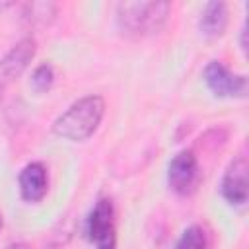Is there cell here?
Masks as SVG:
<instances>
[{
    "instance_id": "1",
    "label": "cell",
    "mask_w": 249,
    "mask_h": 249,
    "mask_svg": "<svg viewBox=\"0 0 249 249\" xmlns=\"http://www.w3.org/2000/svg\"><path fill=\"white\" fill-rule=\"evenodd\" d=\"M169 12V2H121L117 4V27L124 37L144 39L165 27Z\"/></svg>"
},
{
    "instance_id": "2",
    "label": "cell",
    "mask_w": 249,
    "mask_h": 249,
    "mask_svg": "<svg viewBox=\"0 0 249 249\" xmlns=\"http://www.w3.org/2000/svg\"><path fill=\"white\" fill-rule=\"evenodd\" d=\"M105 115V101L101 95H86L74 101L53 123V132L72 142L88 140L99 126Z\"/></svg>"
},
{
    "instance_id": "3",
    "label": "cell",
    "mask_w": 249,
    "mask_h": 249,
    "mask_svg": "<svg viewBox=\"0 0 249 249\" xmlns=\"http://www.w3.org/2000/svg\"><path fill=\"white\" fill-rule=\"evenodd\" d=\"M86 235L95 249H117L115 208L109 198H99L86 220Z\"/></svg>"
},
{
    "instance_id": "4",
    "label": "cell",
    "mask_w": 249,
    "mask_h": 249,
    "mask_svg": "<svg viewBox=\"0 0 249 249\" xmlns=\"http://www.w3.org/2000/svg\"><path fill=\"white\" fill-rule=\"evenodd\" d=\"M200 181L198 160L193 150H181L167 165V183L177 195H191Z\"/></svg>"
},
{
    "instance_id": "5",
    "label": "cell",
    "mask_w": 249,
    "mask_h": 249,
    "mask_svg": "<svg viewBox=\"0 0 249 249\" xmlns=\"http://www.w3.org/2000/svg\"><path fill=\"white\" fill-rule=\"evenodd\" d=\"M206 88L216 97H245L247 95V78L233 74L220 60H210L202 72Z\"/></svg>"
},
{
    "instance_id": "6",
    "label": "cell",
    "mask_w": 249,
    "mask_h": 249,
    "mask_svg": "<svg viewBox=\"0 0 249 249\" xmlns=\"http://www.w3.org/2000/svg\"><path fill=\"white\" fill-rule=\"evenodd\" d=\"M247 158L237 156L235 160L230 161V165L224 171L222 183H220V193L230 202L231 206H243L249 196L247 189Z\"/></svg>"
},
{
    "instance_id": "7",
    "label": "cell",
    "mask_w": 249,
    "mask_h": 249,
    "mask_svg": "<svg viewBox=\"0 0 249 249\" xmlns=\"http://www.w3.org/2000/svg\"><path fill=\"white\" fill-rule=\"evenodd\" d=\"M19 185V195L25 202H39L45 198L49 191V173L47 167L41 161H31L27 163L18 177Z\"/></svg>"
},
{
    "instance_id": "8",
    "label": "cell",
    "mask_w": 249,
    "mask_h": 249,
    "mask_svg": "<svg viewBox=\"0 0 249 249\" xmlns=\"http://www.w3.org/2000/svg\"><path fill=\"white\" fill-rule=\"evenodd\" d=\"M37 53V43L31 35L19 39L2 58H0V72L6 78H18L23 74V70L29 66Z\"/></svg>"
},
{
    "instance_id": "9",
    "label": "cell",
    "mask_w": 249,
    "mask_h": 249,
    "mask_svg": "<svg viewBox=\"0 0 249 249\" xmlns=\"http://www.w3.org/2000/svg\"><path fill=\"white\" fill-rule=\"evenodd\" d=\"M198 27H200L202 35H206L210 39L224 35L226 27H228V6L224 2H208L200 14Z\"/></svg>"
},
{
    "instance_id": "10",
    "label": "cell",
    "mask_w": 249,
    "mask_h": 249,
    "mask_svg": "<svg viewBox=\"0 0 249 249\" xmlns=\"http://www.w3.org/2000/svg\"><path fill=\"white\" fill-rule=\"evenodd\" d=\"M25 10L29 14H25L23 18L31 23V25H45L49 23L54 14H56V6L51 2H33V4H25Z\"/></svg>"
},
{
    "instance_id": "11",
    "label": "cell",
    "mask_w": 249,
    "mask_h": 249,
    "mask_svg": "<svg viewBox=\"0 0 249 249\" xmlns=\"http://www.w3.org/2000/svg\"><path fill=\"white\" fill-rule=\"evenodd\" d=\"M31 88L35 93H47L54 84V68L49 62L39 64L31 74Z\"/></svg>"
},
{
    "instance_id": "12",
    "label": "cell",
    "mask_w": 249,
    "mask_h": 249,
    "mask_svg": "<svg viewBox=\"0 0 249 249\" xmlns=\"http://www.w3.org/2000/svg\"><path fill=\"white\" fill-rule=\"evenodd\" d=\"M206 233L200 226H189L177 239L175 249H206Z\"/></svg>"
},
{
    "instance_id": "13",
    "label": "cell",
    "mask_w": 249,
    "mask_h": 249,
    "mask_svg": "<svg viewBox=\"0 0 249 249\" xmlns=\"http://www.w3.org/2000/svg\"><path fill=\"white\" fill-rule=\"evenodd\" d=\"M6 249H31L25 241H16V243H12V245H8Z\"/></svg>"
},
{
    "instance_id": "14",
    "label": "cell",
    "mask_w": 249,
    "mask_h": 249,
    "mask_svg": "<svg viewBox=\"0 0 249 249\" xmlns=\"http://www.w3.org/2000/svg\"><path fill=\"white\" fill-rule=\"evenodd\" d=\"M245 35H247V27L243 25V27H241V51H243V53L247 51V41H245Z\"/></svg>"
},
{
    "instance_id": "15",
    "label": "cell",
    "mask_w": 249,
    "mask_h": 249,
    "mask_svg": "<svg viewBox=\"0 0 249 249\" xmlns=\"http://www.w3.org/2000/svg\"><path fill=\"white\" fill-rule=\"evenodd\" d=\"M0 228H2V216H0Z\"/></svg>"
},
{
    "instance_id": "16",
    "label": "cell",
    "mask_w": 249,
    "mask_h": 249,
    "mask_svg": "<svg viewBox=\"0 0 249 249\" xmlns=\"http://www.w3.org/2000/svg\"><path fill=\"white\" fill-rule=\"evenodd\" d=\"M0 99H2V93H0Z\"/></svg>"
}]
</instances>
